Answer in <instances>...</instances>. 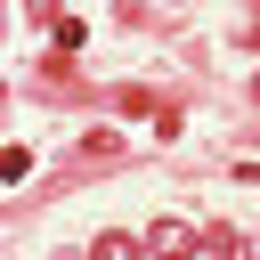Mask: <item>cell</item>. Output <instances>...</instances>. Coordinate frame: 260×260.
I'll use <instances>...</instances> for the list:
<instances>
[{"label":"cell","instance_id":"1","mask_svg":"<svg viewBox=\"0 0 260 260\" xmlns=\"http://www.w3.org/2000/svg\"><path fill=\"white\" fill-rule=\"evenodd\" d=\"M195 244H203V236H195L187 219H154V228H146V252H154V260H187Z\"/></svg>","mask_w":260,"mask_h":260},{"label":"cell","instance_id":"2","mask_svg":"<svg viewBox=\"0 0 260 260\" xmlns=\"http://www.w3.org/2000/svg\"><path fill=\"white\" fill-rule=\"evenodd\" d=\"M89 260H146V236H122V228H106V236L89 244Z\"/></svg>","mask_w":260,"mask_h":260},{"label":"cell","instance_id":"3","mask_svg":"<svg viewBox=\"0 0 260 260\" xmlns=\"http://www.w3.org/2000/svg\"><path fill=\"white\" fill-rule=\"evenodd\" d=\"M0 32H8V8H0Z\"/></svg>","mask_w":260,"mask_h":260}]
</instances>
